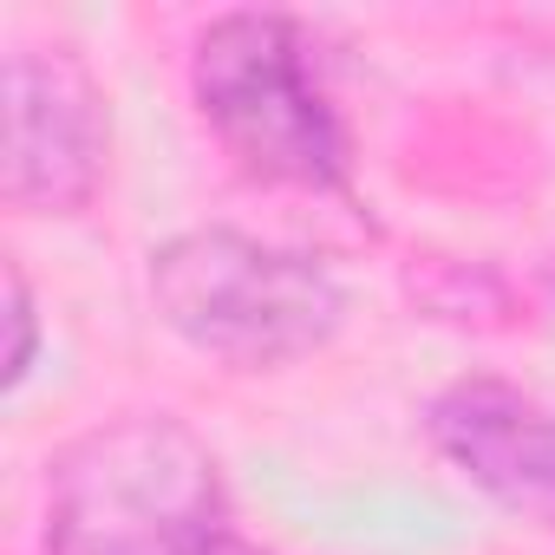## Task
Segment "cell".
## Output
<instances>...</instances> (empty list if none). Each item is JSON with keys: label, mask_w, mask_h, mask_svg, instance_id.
<instances>
[{"label": "cell", "mask_w": 555, "mask_h": 555, "mask_svg": "<svg viewBox=\"0 0 555 555\" xmlns=\"http://www.w3.org/2000/svg\"><path fill=\"white\" fill-rule=\"evenodd\" d=\"M47 555H229L235 503L222 457L177 412H112L47 457Z\"/></svg>", "instance_id": "cell-1"}, {"label": "cell", "mask_w": 555, "mask_h": 555, "mask_svg": "<svg viewBox=\"0 0 555 555\" xmlns=\"http://www.w3.org/2000/svg\"><path fill=\"white\" fill-rule=\"evenodd\" d=\"M190 105L222 157L274 190L347 196L353 144L295 14L235 8L190 40Z\"/></svg>", "instance_id": "cell-3"}, {"label": "cell", "mask_w": 555, "mask_h": 555, "mask_svg": "<svg viewBox=\"0 0 555 555\" xmlns=\"http://www.w3.org/2000/svg\"><path fill=\"white\" fill-rule=\"evenodd\" d=\"M0 196L27 216H79L112 170V99L73 47H14L0 73Z\"/></svg>", "instance_id": "cell-4"}, {"label": "cell", "mask_w": 555, "mask_h": 555, "mask_svg": "<svg viewBox=\"0 0 555 555\" xmlns=\"http://www.w3.org/2000/svg\"><path fill=\"white\" fill-rule=\"evenodd\" d=\"M431 451L509 522L555 535V405L503 373H464L425 405Z\"/></svg>", "instance_id": "cell-5"}, {"label": "cell", "mask_w": 555, "mask_h": 555, "mask_svg": "<svg viewBox=\"0 0 555 555\" xmlns=\"http://www.w3.org/2000/svg\"><path fill=\"white\" fill-rule=\"evenodd\" d=\"M151 314L229 373H274L314 360L347 327V282L327 255L268 242L229 222L177 229L144 261Z\"/></svg>", "instance_id": "cell-2"}, {"label": "cell", "mask_w": 555, "mask_h": 555, "mask_svg": "<svg viewBox=\"0 0 555 555\" xmlns=\"http://www.w3.org/2000/svg\"><path fill=\"white\" fill-rule=\"evenodd\" d=\"M229 555H242V548H229Z\"/></svg>", "instance_id": "cell-7"}, {"label": "cell", "mask_w": 555, "mask_h": 555, "mask_svg": "<svg viewBox=\"0 0 555 555\" xmlns=\"http://www.w3.org/2000/svg\"><path fill=\"white\" fill-rule=\"evenodd\" d=\"M34 366H40V301L27 288V274L8 268V373H0V386L21 392Z\"/></svg>", "instance_id": "cell-6"}]
</instances>
